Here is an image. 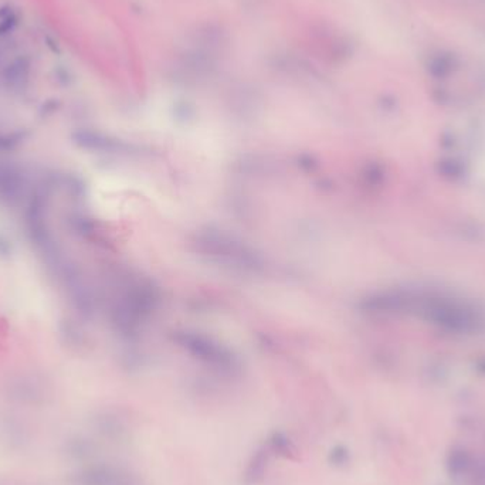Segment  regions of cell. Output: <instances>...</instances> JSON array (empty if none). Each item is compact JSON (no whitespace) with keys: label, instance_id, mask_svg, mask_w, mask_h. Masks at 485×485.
Segmentation results:
<instances>
[{"label":"cell","instance_id":"6da1fadb","mask_svg":"<svg viewBox=\"0 0 485 485\" xmlns=\"http://www.w3.org/2000/svg\"><path fill=\"white\" fill-rule=\"evenodd\" d=\"M29 71H30V62L27 58L22 57V58H16L14 61H12L3 70V81L7 87H12V88H17L23 82L27 81L29 77Z\"/></svg>","mask_w":485,"mask_h":485},{"label":"cell","instance_id":"7a4b0ae2","mask_svg":"<svg viewBox=\"0 0 485 485\" xmlns=\"http://www.w3.org/2000/svg\"><path fill=\"white\" fill-rule=\"evenodd\" d=\"M16 26H17V16L12 12H7L5 16L0 17V37L9 34L10 31L14 30Z\"/></svg>","mask_w":485,"mask_h":485}]
</instances>
